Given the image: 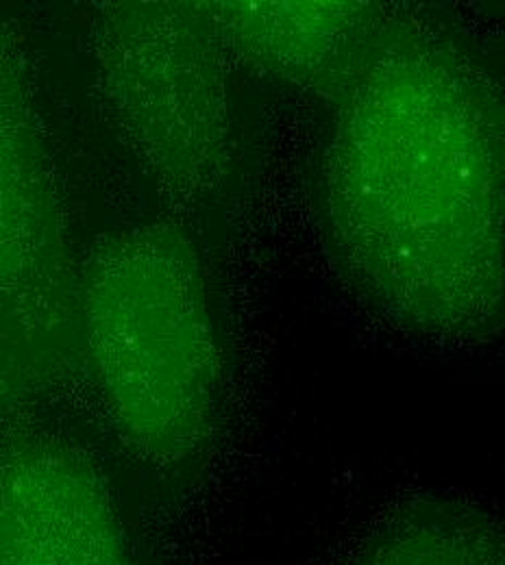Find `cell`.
<instances>
[{
    "instance_id": "7a4b0ae2",
    "label": "cell",
    "mask_w": 505,
    "mask_h": 565,
    "mask_svg": "<svg viewBox=\"0 0 505 565\" xmlns=\"http://www.w3.org/2000/svg\"><path fill=\"white\" fill-rule=\"evenodd\" d=\"M94 298L92 342L107 394L129 433L148 448H197L212 416L218 351L208 298L192 253L157 239L134 253Z\"/></svg>"
},
{
    "instance_id": "3957f363",
    "label": "cell",
    "mask_w": 505,
    "mask_h": 565,
    "mask_svg": "<svg viewBox=\"0 0 505 565\" xmlns=\"http://www.w3.org/2000/svg\"><path fill=\"white\" fill-rule=\"evenodd\" d=\"M0 565H125L96 488L64 466L13 477L0 498Z\"/></svg>"
},
{
    "instance_id": "277c9868",
    "label": "cell",
    "mask_w": 505,
    "mask_h": 565,
    "mask_svg": "<svg viewBox=\"0 0 505 565\" xmlns=\"http://www.w3.org/2000/svg\"><path fill=\"white\" fill-rule=\"evenodd\" d=\"M360 565H502L497 537L477 515L428 513L390 533Z\"/></svg>"
},
{
    "instance_id": "6da1fadb",
    "label": "cell",
    "mask_w": 505,
    "mask_h": 565,
    "mask_svg": "<svg viewBox=\"0 0 505 565\" xmlns=\"http://www.w3.org/2000/svg\"><path fill=\"white\" fill-rule=\"evenodd\" d=\"M480 87L440 53L372 66L332 157L338 237L361 277L430 327L482 322L499 294L502 161Z\"/></svg>"
}]
</instances>
